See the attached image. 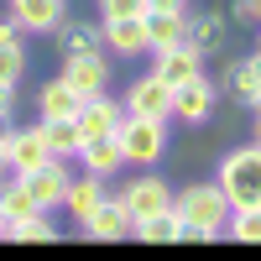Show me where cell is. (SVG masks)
<instances>
[{
  "instance_id": "obj_34",
  "label": "cell",
  "mask_w": 261,
  "mask_h": 261,
  "mask_svg": "<svg viewBox=\"0 0 261 261\" xmlns=\"http://www.w3.org/2000/svg\"><path fill=\"white\" fill-rule=\"evenodd\" d=\"M256 141H261V110H256Z\"/></svg>"
},
{
  "instance_id": "obj_17",
  "label": "cell",
  "mask_w": 261,
  "mask_h": 261,
  "mask_svg": "<svg viewBox=\"0 0 261 261\" xmlns=\"http://www.w3.org/2000/svg\"><path fill=\"white\" fill-rule=\"evenodd\" d=\"M141 21H146V58L188 42V11H146Z\"/></svg>"
},
{
  "instance_id": "obj_31",
  "label": "cell",
  "mask_w": 261,
  "mask_h": 261,
  "mask_svg": "<svg viewBox=\"0 0 261 261\" xmlns=\"http://www.w3.org/2000/svg\"><path fill=\"white\" fill-rule=\"evenodd\" d=\"M146 11H188V0H146Z\"/></svg>"
},
{
  "instance_id": "obj_35",
  "label": "cell",
  "mask_w": 261,
  "mask_h": 261,
  "mask_svg": "<svg viewBox=\"0 0 261 261\" xmlns=\"http://www.w3.org/2000/svg\"><path fill=\"white\" fill-rule=\"evenodd\" d=\"M0 241H6V220H0Z\"/></svg>"
},
{
  "instance_id": "obj_12",
  "label": "cell",
  "mask_w": 261,
  "mask_h": 261,
  "mask_svg": "<svg viewBox=\"0 0 261 261\" xmlns=\"http://www.w3.org/2000/svg\"><path fill=\"white\" fill-rule=\"evenodd\" d=\"M125 120V105L110 99V89L105 94H89L79 105V130H84V141H99V136H115V125Z\"/></svg>"
},
{
  "instance_id": "obj_24",
  "label": "cell",
  "mask_w": 261,
  "mask_h": 261,
  "mask_svg": "<svg viewBox=\"0 0 261 261\" xmlns=\"http://www.w3.org/2000/svg\"><path fill=\"white\" fill-rule=\"evenodd\" d=\"M130 235H136V241H146V246H172L183 235V220L172 209H162V214H151V220H136L130 225Z\"/></svg>"
},
{
  "instance_id": "obj_5",
  "label": "cell",
  "mask_w": 261,
  "mask_h": 261,
  "mask_svg": "<svg viewBox=\"0 0 261 261\" xmlns=\"http://www.w3.org/2000/svg\"><path fill=\"white\" fill-rule=\"evenodd\" d=\"M21 183L32 188L37 209H47V214H63V199H68V183H73V167H68V157H47L42 167L21 172Z\"/></svg>"
},
{
  "instance_id": "obj_1",
  "label": "cell",
  "mask_w": 261,
  "mask_h": 261,
  "mask_svg": "<svg viewBox=\"0 0 261 261\" xmlns=\"http://www.w3.org/2000/svg\"><path fill=\"white\" fill-rule=\"evenodd\" d=\"M172 214L183 220V235L178 241H199V246H209V241H220L225 235V220H230V199H225V188L220 183H188V188H172Z\"/></svg>"
},
{
  "instance_id": "obj_13",
  "label": "cell",
  "mask_w": 261,
  "mask_h": 261,
  "mask_svg": "<svg viewBox=\"0 0 261 261\" xmlns=\"http://www.w3.org/2000/svg\"><path fill=\"white\" fill-rule=\"evenodd\" d=\"M79 235H84V241H130V214L120 209V199L110 193L94 214L79 220Z\"/></svg>"
},
{
  "instance_id": "obj_19",
  "label": "cell",
  "mask_w": 261,
  "mask_h": 261,
  "mask_svg": "<svg viewBox=\"0 0 261 261\" xmlns=\"http://www.w3.org/2000/svg\"><path fill=\"white\" fill-rule=\"evenodd\" d=\"M42 125V141H47V151L53 157H79V146H84V130H79V120L73 115H42L37 120Z\"/></svg>"
},
{
  "instance_id": "obj_10",
  "label": "cell",
  "mask_w": 261,
  "mask_h": 261,
  "mask_svg": "<svg viewBox=\"0 0 261 261\" xmlns=\"http://www.w3.org/2000/svg\"><path fill=\"white\" fill-rule=\"evenodd\" d=\"M125 115H157V120H172V89L157 79V73H146V79H136L125 89Z\"/></svg>"
},
{
  "instance_id": "obj_22",
  "label": "cell",
  "mask_w": 261,
  "mask_h": 261,
  "mask_svg": "<svg viewBox=\"0 0 261 261\" xmlns=\"http://www.w3.org/2000/svg\"><path fill=\"white\" fill-rule=\"evenodd\" d=\"M79 105H84V94H79L63 73H58L53 84H42V94H37V110H42V115H73V120H79Z\"/></svg>"
},
{
  "instance_id": "obj_25",
  "label": "cell",
  "mask_w": 261,
  "mask_h": 261,
  "mask_svg": "<svg viewBox=\"0 0 261 261\" xmlns=\"http://www.w3.org/2000/svg\"><path fill=\"white\" fill-rule=\"evenodd\" d=\"M58 235H63V230L53 225V214H47V209H37L32 220H21V225L6 230V241H21V246H32V241H37V246H47V241H58Z\"/></svg>"
},
{
  "instance_id": "obj_6",
  "label": "cell",
  "mask_w": 261,
  "mask_h": 261,
  "mask_svg": "<svg viewBox=\"0 0 261 261\" xmlns=\"http://www.w3.org/2000/svg\"><path fill=\"white\" fill-rule=\"evenodd\" d=\"M214 105H220V89L204 79V73H193V79H183L178 89H172V120H183V125H209V115H214Z\"/></svg>"
},
{
  "instance_id": "obj_29",
  "label": "cell",
  "mask_w": 261,
  "mask_h": 261,
  "mask_svg": "<svg viewBox=\"0 0 261 261\" xmlns=\"http://www.w3.org/2000/svg\"><path fill=\"white\" fill-rule=\"evenodd\" d=\"M11 110H16V84L0 79V115H11Z\"/></svg>"
},
{
  "instance_id": "obj_9",
  "label": "cell",
  "mask_w": 261,
  "mask_h": 261,
  "mask_svg": "<svg viewBox=\"0 0 261 261\" xmlns=\"http://www.w3.org/2000/svg\"><path fill=\"white\" fill-rule=\"evenodd\" d=\"M6 16L21 32H47L53 37L68 21V0H6Z\"/></svg>"
},
{
  "instance_id": "obj_36",
  "label": "cell",
  "mask_w": 261,
  "mask_h": 261,
  "mask_svg": "<svg viewBox=\"0 0 261 261\" xmlns=\"http://www.w3.org/2000/svg\"><path fill=\"white\" fill-rule=\"evenodd\" d=\"M256 37H261V27H256ZM256 53H261V42H256Z\"/></svg>"
},
{
  "instance_id": "obj_2",
  "label": "cell",
  "mask_w": 261,
  "mask_h": 261,
  "mask_svg": "<svg viewBox=\"0 0 261 261\" xmlns=\"http://www.w3.org/2000/svg\"><path fill=\"white\" fill-rule=\"evenodd\" d=\"M214 183L225 188L230 209H261V141L256 146H235L225 151L220 172H214Z\"/></svg>"
},
{
  "instance_id": "obj_20",
  "label": "cell",
  "mask_w": 261,
  "mask_h": 261,
  "mask_svg": "<svg viewBox=\"0 0 261 261\" xmlns=\"http://www.w3.org/2000/svg\"><path fill=\"white\" fill-rule=\"evenodd\" d=\"M53 37H58V53H63V58H79V53H105V32H99V27H84V21H63Z\"/></svg>"
},
{
  "instance_id": "obj_16",
  "label": "cell",
  "mask_w": 261,
  "mask_h": 261,
  "mask_svg": "<svg viewBox=\"0 0 261 261\" xmlns=\"http://www.w3.org/2000/svg\"><path fill=\"white\" fill-rule=\"evenodd\" d=\"M73 162H79V172H94V178H105V183H115L120 172H125V157H120V146H115V136H99V141H84Z\"/></svg>"
},
{
  "instance_id": "obj_18",
  "label": "cell",
  "mask_w": 261,
  "mask_h": 261,
  "mask_svg": "<svg viewBox=\"0 0 261 261\" xmlns=\"http://www.w3.org/2000/svg\"><path fill=\"white\" fill-rule=\"evenodd\" d=\"M105 199H110V183L105 178H94V172H79V178L68 183V199H63V214H68V220L79 225L84 214H94Z\"/></svg>"
},
{
  "instance_id": "obj_7",
  "label": "cell",
  "mask_w": 261,
  "mask_h": 261,
  "mask_svg": "<svg viewBox=\"0 0 261 261\" xmlns=\"http://www.w3.org/2000/svg\"><path fill=\"white\" fill-rule=\"evenodd\" d=\"M47 157L53 151H47V141H42V125H11V136H6V172L11 178L42 167Z\"/></svg>"
},
{
  "instance_id": "obj_28",
  "label": "cell",
  "mask_w": 261,
  "mask_h": 261,
  "mask_svg": "<svg viewBox=\"0 0 261 261\" xmlns=\"http://www.w3.org/2000/svg\"><path fill=\"white\" fill-rule=\"evenodd\" d=\"M225 16H230V27H261V0H230Z\"/></svg>"
},
{
  "instance_id": "obj_15",
  "label": "cell",
  "mask_w": 261,
  "mask_h": 261,
  "mask_svg": "<svg viewBox=\"0 0 261 261\" xmlns=\"http://www.w3.org/2000/svg\"><path fill=\"white\" fill-rule=\"evenodd\" d=\"M151 73H157L167 89H178L183 79H193V73H204V58L188 47V42H178V47H162V53H151Z\"/></svg>"
},
{
  "instance_id": "obj_14",
  "label": "cell",
  "mask_w": 261,
  "mask_h": 261,
  "mask_svg": "<svg viewBox=\"0 0 261 261\" xmlns=\"http://www.w3.org/2000/svg\"><path fill=\"white\" fill-rule=\"evenodd\" d=\"M146 16V11H141ZM141 16H120V21H99L105 32V47L115 58H146V21Z\"/></svg>"
},
{
  "instance_id": "obj_21",
  "label": "cell",
  "mask_w": 261,
  "mask_h": 261,
  "mask_svg": "<svg viewBox=\"0 0 261 261\" xmlns=\"http://www.w3.org/2000/svg\"><path fill=\"white\" fill-rule=\"evenodd\" d=\"M225 89L235 94V105H246V110L261 99V84H256V63H251V53L225 63Z\"/></svg>"
},
{
  "instance_id": "obj_33",
  "label": "cell",
  "mask_w": 261,
  "mask_h": 261,
  "mask_svg": "<svg viewBox=\"0 0 261 261\" xmlns=\"http://www.w3.org/2000/svg\"><path fill=\"white\" fill-rule=\"evenodd\" d=\"M251 63H256V84H261V53H251Z\"/></svg>"
},
{
  "instance_id": "obj_11",
  "label": "cell",
  "mask_w": 261,
  "mask_h": 261,
  "mask_svg": "<svg viewBox=\"0 0 261 261\" xmlns=\"http://www.w3.org/2000/svg\"><path fill=\"white\" fill-rule=\"evenodd\" d=\"M63 79L89 99V94H105L110 89V58L105 53H79V58H63Z\"/></svg>"
},
{
  "instance_id": "obj_8",
  "label": "cell",
  "mask_w": 261,
  "mask_h": 261,
  "mask_svg": "<svg viewBox=\"0 0 261 261\" xmlns=\"http://www.w3.org/2000/svg\"><path fill=\"white\" fill-rule=\"evenodd\" d=\"M230 32L235 27H230L225 11H199V16L188 11V47L199 53V58H220L230 47Z\"/></svg>"
},
{
  "instance_id": "obj_23",
  "label": "cell",
  "mask_w": 261,
  "mask_h": 261,
  "mask_svg": "<svg viewBox=\"0 0 261 261\" xmlns=\"http://www.w3.org/2000/svg\"><path fill=\"white\" fill-rule=\"evenodd\" d=\"M32 214H37V199H32V188H27V183H21V178L0 183V220H6V230L21 225V220H32Z\"/></svg>"
},
{
  "instance_id": "obj_30",
  "label": "cell",
  "mask_w": 261,
  "mask_h": 261,
  "mask_svg": "<svg viewBox=\"0 0 261 261\" xmlns=\"http://www.w3.org/2000/svg\"><path fill=\"white\" fill-rule=\"evenodd\" d=\"M16 37H27V32H21L11 16H0V42H16Z\"/></svg>"
},
{
  "instance_id": "obj_3",
  "label": "cell",
  "mask_w": 261,
  "mask_h": 261,
  "mask_svg": "<svg viewBox=\"0 0 261 261\" xmlns=\"http://www.w3.org/2000/svg\"><path fill=\"white\" fill-rule=\"evenodd\" d=\"M115 146H120L125 167H157L167 157V120H157V115H125L115 125Z\"/></svg>"
},
{
  "instance_id": "obj_26",
  "label": "cell",
  "mask_w": 261,
  "mask_h": 261,
  "mask_svg": "<svg viewBox=\"0 0 261 261\" xmlns=\"http://www.w3.org/2000/svg\"><path fill=\"white\" fill-rule=\"evenodd\" d=\"M225 235L241 241V246H261V209H230Z\"/></svg>"
},
{
  "instance_id": "obj_32",
  "label": "cell",
  "mask_w": 261,
  "mask_h": 261,
  "mask_svg": "<svg viewBox=\"0 0 261 261\" xmlns=\"http://www.w3.org/2000/svg\"><path fill=\"white\" fill-rule=\"evenodd\" d=\"M6 136H11V115H0V172H6Z\"/></svg>"
},
{
  "instance_id": "obj_4",
  "label": "cell",
  "mask_w": 261,
  "mask_h": 261,
  "mask_svg": "<svg viewBox=\"0 0 261 261\" xmlns=\"http://www.w3.org/2000/svg\"><path fill=\"white\" fill-rule=\"evenodd\" d=\"M115 199H120V209L130 214V225H136V220H151V214L172 209V183L162 178V172H151V167H136V178L120 183Z\"/></svg>"
},
{
  "instance_id": "obj_27",
  "label": "cell",
  "mask_w": 261,
  "mask_h": 261,
  "mask_svg": "<svg viewBox=\"0 0 261 261\" xmlns=\"http://www.w3.org/2000/svg\"><path fill=\"white\" fill-rule=\"evenodd\" d=\"M21 73H27V42H0V79L6 84H21Z\"/></svg>"
}]
</instances>
